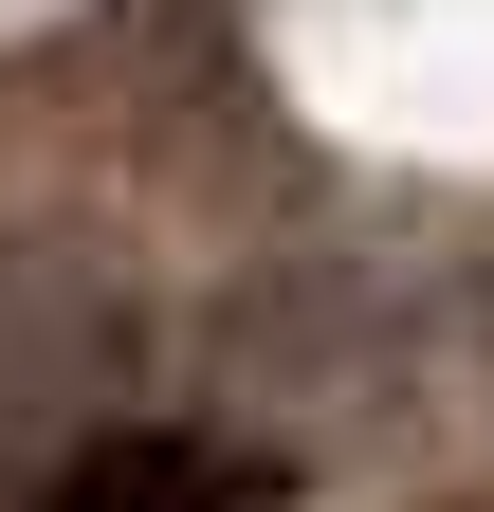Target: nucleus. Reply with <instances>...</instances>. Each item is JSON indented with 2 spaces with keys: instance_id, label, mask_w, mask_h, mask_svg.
<instances>
[{
  "instance_id": "1",
  "label": "nucleus",
  "mask_w": 494,
  "mask_h": 512,
  "mask_svg": "<svg viewBox=\"0 0 494 512\" xmlns=\"http://www.w3.org/2000/svg\"><path fill=\"white\" fill-rule=\"evenodd\" d=\"M55 512H220V476H202V458H92Z\"/></svg>"
}]
</instances>
